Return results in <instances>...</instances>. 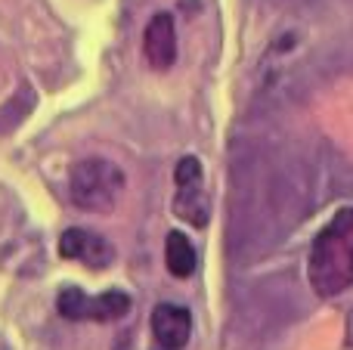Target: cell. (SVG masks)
<instances>
[{
  "mask_svg": "<svg viewBox=\"0 0 353 350\" xmlns=\"http://www.w3.org/2000/svg\"><path fill=\"white\" fill-rule=\"evenodd\" d=\"M307 279L319 298H335L353 285V208H341L316 233L307 258Z\"/></svg>",
  "mask_w": 353,
  "mask_h": 350,
  "instance_id": "6da1fadb",
  "label": "cell"
},
{
  "mask_svg": "<svg viewBox=\"0 0 353 350\" xmlns=\"http://www.w3.org/2000/svg\"><path fill=\"white\" fill-rule=\"evenodd\" d=\"M124 192V171L109 158H84L72 167L68 196L81 211L105 214L118 205Z\"/></svg>",
  "mask_w": 353,
  "mask_h": 350,
  "instance_id": "7a4b0ae2",
  "label": "cell"
},
{
  "mask_svg": "<svg viewBox=\"0 0 353 350\" xmlns=\"http://www.w3.org/2000/svg\"><path fill=\"white\" fill-rule=\"evenodd\" d=\"M174 183H176L174 214L201 229L208 223V217H211V198L205 192V174H201V161L195 155H183L176 161Z\"/></svg>",
  "mask_w": 353,
  "mask_h": 350,
  "instance_id": "3957f363",
  "label": "cell"
},
{
  "mask_svg": "<svg viewBox=\"0 0 353 350\" xmlns=\"http://www.w3.org/2000/svg\"><path fill=\"white\" fill-rule=\"evenodd\" d=\"M56 307L65 320L74 322H112V320H121L128 316L130 310V298L124 291H103V295H84L81 289L68 285V289L59 291L56 298Z\"/></svg>",
  "mask_w": 353,
  "mask_h": 350,
  "instance_id": "277c9868",
  "label": "cell"
},
{
  "mask_svg": "<svg viewBox=\"0 0 353 350\" xmlns=\"http://www.w3.org/2000/svg\"><path fill=\"white\" fill-rule=\"evenodd\" d=\"M59 254L65 260H78V264L90 267V270H105L115 260V248L103 236L90 233V229H81V227H72L62 233Z\"/></svg>",
  "mask_w": 353,
  "mask_h": 350,
  "instance_id": "5b68a950",
  "label": "cell"
},
{
  "mask_svg": "<svg viewBox=\"0 0 353 350\" xmlns=\"http://www.w3.org/2000/svg\"><path fill=\"white\" fill-rule=\"evenodd\" d=\"M143 56L152 68H171L176 59V28L174 19L168 12L149 19L146 31H143Z\"/></svg>",
  "mask_w": 353,
  "mask_h": 350,
  "instance_id": "8992f818",
  "label": "cell"
},
{
  "mask_svg": "<svg viewBox=\"0 0 353 350\" xmlns=\"http://www.w3.org/2000/svg\"><path fill=\"white\" fill-rule=\"evenodd\" d=\"M152 335L161 347L180 350L192 335V316L180 304H159L152 310Z\"/></svg>",
  "mask_w": 353,
  "mask_h": 350,
  "instance_id": "52a82bcc",
  "label": "cell"
},
{
  "mask_svg": "<svg viewBox=\"0 0 353 350\" xmlns=\"http://www.w3.org/2000/svg\"><path fill=\"white\" fill-rule=\"evenodd\" d=\"M165 264H168V270H171V276H176V279H189L195 273L199 254H195V245L183 233H168Z\"/></svg>",
  "mask_w": 353,
  "mask_h": 350,
  "instance_id": "ba28073f",
  "label": "cell"
}]
</instances>
